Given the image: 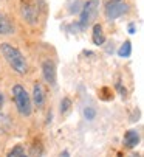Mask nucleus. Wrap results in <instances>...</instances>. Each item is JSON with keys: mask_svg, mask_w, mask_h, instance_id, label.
<instances>
[{"mask_svg": "<svg viewBox=\"0 0 144 157\" xmlns=\"http://www.w3.org/2000/svg\"><path fill=\"white\" fill-rule=\"evenodd\" d=\"M0 55L6 65L17 75V76H27L30 73V62L27 56L20 52L19 47H16L11 42H0Z\"/></svg>", "mask_w": 144, "mask_h": 157, "instance_id": "f257e3e1", "label": "nucleus"}, {"mask_svg": "<svg viewBox=\"0 0 144 157\" xmlns=\"http://www.w3.org/2000/svg\"><path fill=\"white\" fill-rule=\"evenodd\" d=\"M22 157H28V155H25V154H23V155H22Z\"/></svg>", "mask_w": 144, "mask_h": 157, "instance_id": "a211bd4d", "label": "nucleus"}, {"mask_svg": "<svg viewBox=\"0 0 144 157\" xmlns=\"http://www.w3.org/2000/svg\"><path fill=\"white\" fill-rule=\"evenodd\" d=\"M23 154H25V148H23V145H16V146H13V149L9 151L8 157H22Z\"/></svg>", "mask_w": 144, "mask_h": 157, "instance_id": "f8f14e48", "label": "nucleus"}, {"mask_svg": "<svg viewBox=\"0 0 144 157\" xmlns=\"http://www.w3.org/2000/svg\"><path fill=\"white\" fill-rule=\"evenodd\" d=\"M91 39H93V44L94 45H102L105 42V34H104V30L99 24H96L93 27V34H91Z\"/></svg>", "mask_w": 144, "mask_h": 157, "instance_id": "9d476101", "label": "nucleus"}, {"mask_svg": "<svg viewBox=\"0 0 144 157\" xmlns=\"http://www.w3.org/2000/svg\"><path fill=\"white\" fill-rule=\"evenodd\" d=\"M132 44H130V40H126L123 45H121V48H119V52H118V55L121 56V58H127V56H130V52H132Z\"/></svg>", "mask_w": 144, "mask_h": 157, "instance_id": "9b49d317", "label": "nucleus"}, {"mask_svg": "<svg viewBox=\"0 0 144 157\" xmlns=\"http://www.w3.org/2000/svg\"><path fill=\"white\" fill-rule=\"evenodd\" d=\"M19 16L28 27H37L45 16V3L42 0H23L19 6Z\"/></svg>", "mask_w": 144, "mask_h": 157, "instance_id": "f03ea898", "label": "nucleus"}, {"mask_svg": "<svg viewBox=\"0 0 144 157\" xmlns=\"http://www.w3.org/2000/svg\"><path fill=\"white\" fill-rule=\"evenodd\" d=\"M30 95H31L33 107H36L37 110H42L45 107V103H46V92H45V87H43L42 81L36 79L33 82V90Z\"/></svg>", "mask_w": 144, "mask_h": 157, "instance_id": "39448f33", "label": "nucleus"}, {"mask_svg": "<svg viewBox=\"0 0 144 157\" xmlns=\"http://www.w3.org/2000/svg\"><path fill=\"white\" fill-rule=\"evenodd\" d=\"M127 10H129V3L126 0H110L104 8V14L109 20H115L118 17L124 16Z\"/></svg>", "mask_w": 144, "mask_h": 157, "instance_id": "20e7f679", "label": "nucleus"}, {"mask_svg": "<svg viewBox=\"0 0 144 157\" xmlns=\"http://www.w3.org/2000/svg\"><path fill=\"white\" fill-rule=\"evenodd\" d=\"M11 97H13L17 114L22 118H30L33 115V103H31V95L27 90V87L22 82H14L11 86Z\"/></svg>", "mask_w": 144, "mask_h": 157, "instance_id": "7ed1b4c3", "label": "nucleus"}, {"mask_svg": "<svg viewBox=\"0 0 144 157\" xmlns=\"http://www.w3.org/2000/svg\"><path fill=\"white\" fill-rule=\"evenodd\" d=\"M139 143V134L138 131H127L124 134V145L127 148H135Z\"/></svg>", "mask_w": 144, "mask_h": 157, "instance_id": "1a4fd4ad", "label": "nucleus"}, {"mask_svg": "<svg viewBox=\"0 0 144 157\" xmlns=\"http://www.w3.org/2000/svg\"><path fill=\"white\" fill-rule=\"evenodd\" d=\"M42 152H43L42 145H40V143H34V145L31 146V152H30L28 157H42Z\"/></svg>", "mask_w": 144, "mask_h": 157, "instance_id": "4468645a", "label": "nucleus"}, {"mask_svg": "<svg viewBox=\"0 0 144 157\" xmlns=\"http://www.w3.org/2000/svg\"><path fill=\"white\" fill-rule=\"evenodd\" d=\"M70 109H71V100H70L68 97L62 98V101H61V114H62V115L68 114Z\"/></svg>", "mask_w": 144, "mask_h": 157, "instance_id": "ddd939ff", "label": "nucleus"}, {"mask_svg": "<svg viewBox=\"0 0 144 157\" xmlns=\"http://www.w3.org/2000/svg\"><path fill=\"white\" fill-rule=\"evenodd\" d=\"M84 115H85V118H87V120H93V118H94V115H96V112H94V109H93V107H85Z\"/></svg>", "mask_w": 144, "mask_h": 157, "instance_id": "2eb2a0df", "label": "nucleus"}, {"mask_svg": "<svg viewBox=\"0 0 144 157\" xmlns=\"http://www.w3.org/2000/svg\"><path fill=\"white\" fill-rule=\"evenodd\" d=\"M64 157H68V154H67V152H64Z\"/></svg>", "mask_w": 144, "mask_h": 157, "instance_id": "f3484780", "label": "nucleus"}, {"mask_svg": "<svg viewBox=\"0 0 144 157\" xmlns=\"http://www.w3.org/2000/svg\"><path fill=\"white\" fill-rule=\"evenodd\" d=\"M40 70L45 82L51 87H56V61L51 58H45L40 62Z\"/></svg>", "mask_w": 144, "mask_h": 157, "instance_id": "423d86ee", "label": "nucleus"}, {"mask_svg": "<svg viewBox=\"0 0 144 157\" xmlns=\"http://www.w3.org/2000/svg\"><path fill=\"white\" fill-rule=\"evenodd\" d=\"M5 103H6V97H5V94L0 90V112L3 110V107H5Z\"/></svg>", "mask_w": 144, "mask_h": 157, "instance_id": "dca6fc26", "label": "nucleus"}, {"mask_svg": "<svg viewBox=\"0 0 144 157\" xmlns=\"http://www.w3.org/2000/svg\"><path fill=\"white\" fill-rule=\"evenodd\" d=\"M98 8H99V0H88V2L84 5L82 13H81V24L84 27L88 25L94 19L96 13H98Z\"/></svg>", "mask_w": 144, "mask_h": 157, "instance_id": "0eeeda50", "label": "nucleus"}, {"mask_svg": "<svg viewBox=\"0 0 144 157\" xmlns=\"http://www.w3.org/2000/svg\"><path fill=\"white\" fill-rule=\"evenodd\" d=\"M16 33V25L11 17H8L5 13H0V36H13Z\"/></svg>", "mask_w": 144, "mask_h": 157, "instance_id": "6e6552de", "label": "nucleus"}]
</instances>
